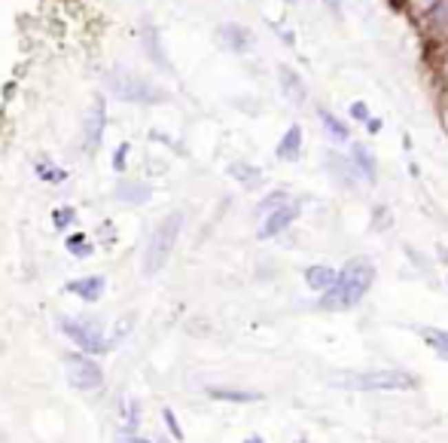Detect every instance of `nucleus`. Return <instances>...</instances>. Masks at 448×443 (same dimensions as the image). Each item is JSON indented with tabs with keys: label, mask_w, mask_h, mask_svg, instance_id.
<instances>
[{
	"label": "nucleus",
	"mask_w": 448,
	"mask_h": 443,
	"mask_svg": "<svg viewBox=\"0 0 448 443\" xmlns=\"http://www.w3.org/2000/svg\"><path fill=\"white\" fill-rule=\"evenodd\" d=\"M372 281H375V266L369 263L366 257L351 260V263H348L345 269L339 272L336 285H332L330 291H323V300H320V306L330 309V312L357 306L360 300L366 297L369 287H372Z\"/></svg>",
	"instance_id": "obj_1"
},
{
	"label": "nucleus",
	"mask_w": 448,
	"mask_h": 443,
	"mask_svg": "<svg viewBox=\"0 0 448 443\" xmlns=\"http://www.w3.org/2000/svg\"><path fill=\"white\" fill-rule=\"evenodd\" d=\"M180 229H183V211H171L165 220L153 229L144 251V276H156V272L165 269L171 251H174L177 238H180Z\"/></svg>",
	"instance_id": "obj_2"
},
{
	"label": "nucleus",
	"mask_w": 448,
	"mask_h": 443,
	"mask_svg": "<svg viewBox=\"0 0 448 443\" xmlns=\"http://www.w3.org/2000/svg\"><path fill=\"white\" fill-rule=\"evenodd\" d=\"M107 92L116 95L119 101H128V104H162L168 101V92L159 89L156 83L144 80V76L131 74V70H113L107 76Z\"/></svg>",
	"instance_id": "obj_3"
},
{
	"label": "nucleus",
	"mask_w": 448,
	"mask_h": 443,
	"mask_svg": "<svg viewBox=\"0 0 448 443\" xmlns=\"http://www.w3.org/2000/svg\"><path fill=\"white\" fill-rule=\"evenodd\" d=\"M345 389L357 391H415L418 379L405 370H366V373H354L345 379H336Z\"/></svg>",
	"instance_id": "obj_4"
},
{
	"label": "nucleus",
	"mask_w": 448,
	"mask_h": 443,
	"mask_svg": "<svg viewBox=\"0 0 448 443\" xmlns=\"http://www.w3.org/2000/svg\"><path fill=\"white\" fill-rule=\"evenodd\" d=\"M64 370H67V382L76 391H98L104 385L101 367L85 355H67L64 358Z\"/></svg>",
	"instance_id": "obj_5"
},
{
	"label": "nucleus",
	"mask_w": 448,
	"mask_h": 443,
	"mask_svg": "<svg viewBox=\"0 0 448 443\" xmlns=\"http://www.w3.org/2000/svg\"><path fill=\"white\" fill-rule=\"evenodd\" d=\"M61 330L83 351H92V355H101V351H107V342H104V336H101V327L92 324V321H61Z\"/></svg>",
	"instance_id": "obj_6"
},
{
	"label": "nucleus",
	"mask_w": 448,
	"mask_h": 443,
	"mask_svg": "<svg viewBox=\"0 0 448 443\" xmlns=\"http://www.w3.org/2000/svg\"><path fill=\"white\" fill-rule=\"evenodd\" d=\"M104 125H107V104H104V98H98V101L92 104V110L85 114V119H83V144H85V150L89 153H95L98 144H101Z\"/></svg>",
	"instance_id": "obj_7"
},
{
	"label": "nucleus",
	"mask_w": 448,
	"mask_h": 443,
	"mask_svg": "<svg viewBox=\"0 0 448 443\" xmlns=\"http://www.w3.org/2000/svg\"><path fill=\"white\" fill-rule=\"evenodd\" d=\"M296 217H299V205H296V202H287V205L268 211L266 220H262V227H259V238H272L277 233H284V229H287Z\"/></svg>",
	"instance_id": "obj_8"
},
{
	"label": "nucleus",
	"mask_w": 448,
	"mask_h": 443,
	"mask_svg": "<svg viewBox=\"0 0 448 443\" xmlns=\"http://www.w3.org/2000/svg\"><path fill=\"white\" fill-rule=\"evenodd\" d=\"M113 196L119 202H125V205H144V202H149L153 189H149V184H140V181H119Z\"/></svg>",
	"instance_id": "obj_9"
},
{
	"label": "nucleus",
	"mask_w": 448,
	"mask_h": 443,
	"mask_svg": "<svg viewBox=\"0 0 448 443\" xmlns=\"http://www.w3.org/2000/svg\"><path fill=\"white\" fill-rule=\"evenodd\" d=\"M64 291L74 293V297H80V300H85V303H95V300L104 293V278L101 276H85V278L67 281V287H64Z\"/></svg>",
	"instance_id": "obj_10"
},
{
	"label": "nucleus",
	"mask_w": 448,
	"mask_h": 443,
	"mask_svg": "<svg viewBox=\"0 0 448 443\" xmlns=\"http://www.w3.org/2000/svg\"><path fill=\"white\" fill-rule=\"evenodd\" d=\"M339 272L332 269V266H311L308 272H305V281H308L311 291H330L332 285H336Z\"/></svg>",
	"instance_id": "obj_11"
},
{
	"label": "nucleus",
	"mask_w": 448,
	"mask_h": 443,
	"mask_svg": "<svg viewBox=\"0 0 448 443\" xmlns=\"http://www.w3.org/2000/svg\"><path fill=\"white\" fill-rule=\"evenodd\" d=\"M299 150H302V129L299 125H290L287 135L281 138V144H277V159H299Z\"/></svg>",
	"instance_id": "obj_12"
},
{
	"label": "nucleus",
	"mask_w": 448,
	"mask_h": 443,
	"mask_svg": "<svg viewBox=\"0 0 448 443\" xmlns=\"http://www.w3.org/2000/svg\"><path fill=\"white\" fill-rule=\"evenodd\" d=\"M140 43H144L147 55L156 61V65H159V68H168V59H165V55H162V46H159V31H156V28H149V25H147L144 31H140Z\"/></svg>",
	"instance_id": "obj_13"
},
{
	"label": "nucleus",
	"mask_w": 448,
	"mask_h": 443,
	"mask_svg": "<svg viewBox=\"0 0 448 443\" xmlns=\"http://www.w3.org/2000/svg\"><path fill=\"white\" fill-rule=\"evenodd\" d=\"M208 395L213 400H232V404H253L262 395L259 391H238V389H208Z\"/></svg>",
	"instance_id": "obj_14"
},
{
	"label": "nucleus",
	"mask_w": 448,
	"mask_h": 443,
	"mask_svg": "<svg viewBox=\"0 0 448 443\" xmlns=\"http://www.w3.org/2000/svg\"><path fill=\"white\" fill-rule=\"evenodd\" d=\"M281 86H284V92H287L290 98H293L296 104L305 98V86H302V80H299V74H296V70L281 68Z\"/></svg>",
	"instance_id": "obj_15"
},
{
	"label": "nucleus",
	"mask_w": 448,
	"mask_h": 443,
	"mask_svg": "<svg viewBox=\"0 0 448 443\" xmlns=\"http://www.w3.org/2000/svg\"><path fill=\"white\" fill-rule=\"evenodd\" d=\"M320 119H323V125L330 129L332 138H339V141H348V138H351V129H348V125L341 123L339 116H332L330 110H320Z\"/></svg>",
	"instance_id": "obj_16"
},
{
	"label": "nucleus",
	"mask_w": 448,
	"mask_h": 443,
	"mask_svg": "<svg viewBox=\"0 0 448 443\" xmlns=\"http://www.w3.org/2000/svg\"><path fill=\"white\" fill-rule=\"evenodd\" d=\"M287 202H290V199H287V193H284V189H275V193H268L266 199H262L259 205H256V214H259V217H266L268 211H275V208L287 205Z\"/></svg>",
	"instance_id": "obj_17"
},
{
	"label": "nucleus",
	"mask_w": 448,
	"mask_h": 443,
	"mask_svg": "<svg viewBox=\"0 0 448 443\" xmlns=\"http://www.w3.org/2000/svg\"><path fill=\"white\" fill-rule=\"evenodd\" d=\"M223 37L229 40V46H232V49H238V52H241V49H244L247 43H250L247 31H244V28H238V25H223Z\"/></svg>",
	"instance_id": "obj_18"
},
{
	"label": "nucleus",
	"mask_w": 448,
	"mask_h": 443,
	"mask_svg": "<svg viewBox=\"0 0 448 443\" xmlns=\"http://www.w3.org/2000/svg\"><path fill=\"white\" fill-rule=\"evenodd\" d=\"M37 178L40 181H55V184H58V181L67 178V172L58 168V165H52L49 159H43V163H37Z\"/></svg>",
	"instance_id": "obj_19"
},
{
	"label": "nucleus",
	"mask_w": 448,
	"mask_h": 443,
	"mask_svg": "<svg viewBox=\"0 0 448 443\" xmlns=\"http://www.w3.org/2000/svg\"><path fill=\"white\" fill-rule=\"evenodd\" d=\"M424 336H427V342H430V346L436 349V355L448 358V333H445V330H433V327H427V330H424Z\"/></svg>",
	"instance_id": "obj_20"
},
{
	"label": "nucleus",
	"mask_w": 448,
	"mask_h": 443,
	"mask_svg": "<svg viewBox=\"0 0 448 443\" xmlns=\"http://www.w3.org/2000/svg\"><path fill=\"white\" fill-rule=\"evenodd\" d=\"M229 172H232V178H238V181H241V184H253V181H259V168L244 165V163L229 165Z\"/></svg>",
	"instance_id": "obj_21"
},
{
	"label": "nucleus",
	"mask_w": 448,
	"mask_h": 443,
	"mask_svg": "<svg viewBox=\"0 0 448 443\" xmlns=\"http://www.w3.org/2000/svg\"><path fill=\"white\" fill-rule=\"evenodd\" d=\"M67 251L74 257H89L92 254V245H89V238H85L83 233H76V236H67Z\"/></svg>",
	"instance_id": "obj_22"
},
{
	"label": "nucleus",
	"mask_w": 448,
	"mask_h": 443,
	"mask_svg": "<svg viewBox=\"0 0 448 443\" xmlns=\"http://www.w3.org/2000/svg\"><path fill=\"white\" fill-rule=\"evenodd\" d=\"M122 422L128 428H134L140 422V406L134 398H122Z\"/></svg>",
	"instance_id": "obj_23"
},
{
	"label": "nucleus",
	"mask_w": 448,
	"mask_h": 443,
	"mask_svg": "<svg viewBox=\"0 0 448 443\" xmlns=\"http://www.w3.org/2000/svg\"><path fill=\"white\" fill-rule=\"evenodd\" d=\"M354 159H357L360 172L366 174V178H375V159H369V156H366V150H363V147H354Z\"/></svg>",
	"instance_id": "obj_24"
},
{
	"label": "nucleus",
	"mask_w": 448,
	"mask_h": 443,
	"mask_svg": "<svg viewBox=\"0 0 448 443\" xmlns=\"http://www.w3.org/2000/svg\"><path fill=\"white\" fill-rule=\"evenodd\" d=\"M76 220V211L74 208H55L52 211V223H55V227H58V229H64V227H70V223H74Z\"/></svg>",
	"instance_id": "obj_25"
},
{
	"label": "nucleus",
	"mask_w": 448,
	"mask_h": 443,
	"mask_svg": "<svg viewBox=\"0 0 448 443\" xmlns=\"http://www.w3.org/2000/svg\"><path fill=\"white\" fill-rule=\"evenodd\" d=\"M162 419H165V425H168L171 437H174L177 443H180V440H183V428L177 425V419H174V410H162Z\"/></svg>",
	"instance_id": "obj_26"
},
{
	"label": "nucleus",
	"mask_w": 448,
	"mask_h": 443,
	"mask_svg": "<svg viewBox=\"0 0 448 443\" xmlns=\"http://www.w3.org/2000/svg\"><path fill=\"white\" fill-rule=\"evenodd\" d=\"M128 150H131V147H128V144H119V147H116V153H113V168H116L119 174L125 172V159H128Z\"/></svg>",
	"instance_id": "obj_27"
},
{
	"label": "nucleus",
	"mask_w": 448,
	"mask_h": 443,
	"mask_svg": "<svg viewBox=\"0 0 448 443\" xmlns=\"http://www.w3.org/2000/svg\"><path fill=\"white\" fill-rule=\"evenodd\" d=\"M131 324H134V318H131V315H125V318L119 321L116 327H113V342H122V340H125V333L131 330Z\"/></svg>",
	"instance_id": "obj_28"
},
{
	"label": "nucleus",
	"mask_w": 448,
	"mask_h": 443,
	"mask_svg": "<svg viewBox=\"0 0 448 443\" xmlns=\"http://www.w3.org/2000/svg\"><path fill=\"white\" fill-rule=\"evenodd\" d=\"M366 129H369V132H378V129H381V119H369Z\"/></svg>",
	"instance_id": "obj_29"
},
{
	"label": "nucleus",
	"mask_w": 448,
	"mask_h": 443,
	"mask_svg": "<svg viewBox=\"0 0 448 443\" xmlns=\"http://www.w3.org/2000/svg\"><path fill=\"white\" fill-rule=\"evenodd\" d=\"M439 22H442V25H448V3L442 6V12H439Z\"/></svg>",
	"instance_id": "obj_30"
},
{
	"label": "nucleus",
	"mask_w": 448,
	"mask_h": 443,
	"mask_svg": "<svg viewBox=\"0 0 448 443\" xmlns=\"http://www.w3.org/2000/svg\"><path fill=\"white\" fill-rule=\"evenodd\" d=\"M326 6H330V10H332V12H336V16H339V0H326Z\"/></svg>",
	"instance_id": "obj_31"
},
{
	"label": "nucleus",
	"mask_w": 448,
	"mask_h": 443,
	"mask_svg": "<svg viewBox=\"0 0 448 443\" xmlns=\"http://www.w3.org/2000/svg\"><path fill=\"white\" fill-rule=\"evenodd\" d=\"M125 443H147V440H140V437H125Z\"/></svg>",
	"instance_id": "obj_32"
},
{
	"label": "nucleus",
	"mask_w": 448,
	"mask_h": 443,
	"mask_svg": "<svg viewBox=\"0 0 448 443\" xmlns=\"http://www.w3.org/2000/svg\"><path fill=\"white\" fill-rule=\"evenodd\" d=\"M244 443H262V437H256V434H253V437H247Z\"/></svg>",
	"instance_id": "obj_33"
},
{
	"label": "nucleus",
	"mask_w": 448,
	"mask_h": 443,
	"mask_svg": "<svg viewBox=\"0 0 448 443\" xmlns=\"http://www.w3.org/2000/svg\"><path fill=\"white\" fill-rule=\"evenodd\" d=\"M162 443H165V440H162Z\"/></svg>",
	"instance_id": "obj_34"
},
{
	"label": "nucleus",
	"mask_w": 448,
	"mask_h": 443,
	"mask_svg": "<svg viewBox=\"0 0 448 443\" xmlns=\"http://www.w3.org/2000/svg\"><path fill=\"white\" fill-rule=\"evenodd\" d=\"M302 443H305V440H302Z\"/></svg>",
	"instance_id": "obj_35"
}]
</instances>
